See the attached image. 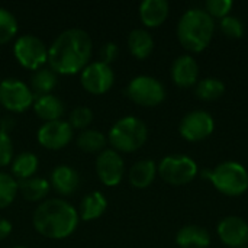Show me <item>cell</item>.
<instances>
[{
	"label": "cell",
	"mask_w": 248,
	"mask_h": 248,
	"mask_svg": "<svg viewBox=\"0 0 248 248\" xmlns=\"http://www.w3.org/2000/svg\"><path fill=\"white\" fill-rule=\"evenodd\" d=\"M92 46L90 35L80 28L61 32L48 48L49 68L64 76L83 71L92 57Z\"/></svg>",
	"instance_id": "cell-1"
},
{
	"label": "cell",
	"mask_w": 248,
	"mask_h": 248,
	"mask_svg": "<svg viewBox=\"0 0 248 248\" xmlns=\"http://www.w3.org/2000/svg\"><path fill=\"white\" fill-rule=\"evenodd\" d=\"M78 212L64 199H46L33 212V227L36 232L49 240L70 237L78 227Z\"/></svg>",
	"instance_id": "cell-2"
},
{
	"label": "cell",
	"mask_w": 248,
	"mask_h": 248,
	"mask_svg": "<svg viewBox=\"0 0 248 248\" xmlns=\"http://www.w3.org/2000/svg\"><path fill=\"white\" fill-rule=\"evenodd\" d=\"M214 19L202 7L186 10L177 23V38L182 46L190 52H202L214 38Z\"/></svg>",
	"instance_id": "cell-3"
},
{
	"label": "cell",
	"mask_w": 248,
	"mask_h": 248,
	"mask_svg": "<svg viewBox=\"0 0 248 248\" xmlns=\"http://www.w3.org/2000/svg\"><path fill=\"white\" fill-rule=\"evenodd\" d=\"M202 176L209 179L214 187L225 196L237 198L248 190L247 169L237 161H224L214 170H205Z\"/></svg>",
	"instance_id": "cell-4"
},
{
	"label": "cell",
	"mask_w": 248,
	"mask_h": 248,
	"mask_svg": "<svg viewBox=\"0 0 248 248\" xmlns=\"http://www.w3.org/2000/svg\"><path fill=\"white\" fill-rule=\"evenodd\" d=\"M147 125L135 116H125L116 121L108 135L110 145L118 153H134L147 142Z\"/></svg>",
	"instance_id": "cell-5"
},
{
	"label": "cell",
	"mask_w": 248,
	"mask_h": 248,
	"mask_svg": "<svg viewBox=\"0 0 248 248\" xmlns=\"http://www.w3.org/2000/svg\"><path fill=\"white\" fill-rule=\"evenodd\" d=\"M157 173L166 183L171 186H185L195 180L199 170L193 158L187 155L174 154L167 155L160 161Z\"/></svg>",
	"instance_id": "cell-6"
},
{
	"label": "cell",
	"mask_w": 248,
	"mask_h": 248,
	"mask_svg": "<svg viewBox=\"0 0 248 248\" xmlns=\"http://www.w3.org/2000/svg\"><path fill=\"white\" fill-rule=\"evenodd\" d=\"M126 96L137 105L153 108L164 102L166 89L160 80L151 76H137L126 86Z\"/></svg>",
	"instance_id": "cell-7"
},
{
	"label": "cell",
	"mask_w": 248,
	"mask_h": 248,
	"mask_svg": "<svg viewBox=\"0 0 248 248\" xmlns=\"http://www.w3.org/2000/svg\"><path fill=\"white\" fill-rule=\"evenodd\" d=\"M13 52L22 67L33 71L44 67V64L48 61V49L45 44L38 36L31 33L22 35L16 39Z\"/></svg>",
	"instance_id": "cell-8"
},
{
	"label": "cell",
	"mask_w": 248,
	"mask_h": 248,
	"mask_svg": "<svg viewBox=\"0 0 248 248\" xmlns=\"http://www.w3.org/2000/svg\"><path fill=\"white\" fill-rule=\"evenodd\" d=\"M35 102V96L28 84L17 78L0 81V105L10 112H23Z\"/></svg>",
	"instance_id": "cell-9"
},
{
	"label": "cell",
	"mask_w": 248,
	"mask_h": 248,
	"mask_svg": "<svg viewBox=\"0 0 248 248\" xmlns=\"http://www.w3.org/2000/svg\"><path fill=\"white\" fill-rule=\"evenodd\" d=\"M215 129V121L212 115L206 110H192L186 113L179 125L180 135L190 141V142H199L206 140L212 135Z\"/></svg>",
	"instance_id": "cell-10"
},
{
	"label": "cell",
	"mask_w": 248,
	"mask_h": 248,
	"mask_svg": "<svg viewBox=\"0 0 248 248\" xmlns=\"http://www.w3.org/2000/svg\"><path fill=\"white\" fill-rule=\"evenodd\" d=\"M80 81L86 92L92 94H103L113 86L115 73L110 65L102 61H93L83 68Z\"/></svg>",
	"instance_id": "cell-11"
},
{
	"label": "cell",
	"mask_w": 248,
	"mask_h": 248,
	"mask_svg": "<svg viewBox=\"0 0 248 248\" xmlns=\"http://www.w3.org/2000/svg\"><path fill=\"white\" fill-rule=\"evenodd\" d=\"M96 173L100 182L106 186H118L125 174V163L113 148L103 150L96 158Z\"/></svg>",
	"instance_id": "cell-12"
},
{
	"label": "cell",
	"mask_w": 248,
	"mask_h": 248,
	"mask_svg": "<svg viewBox=\"0 0 248 248\" xmlns=\"http://www.w3.org/2000/svg\"><path fill=\"white\" fill-rule=\"evenodd\" d=\"M38 142L48 150H60L64 148L73 138V128L68 122L58 119L45 122L38 129Z\"/></svg>",
	"instance_id": "cell-13"
},
{
	"label": "cell",
	"mask_w": 248,
	"mask_h": 248,
	"mask_svg": "<svg viewBox=\"0 0 248 248\" xmlns=\"http://www.w3.org/2000/svg\"><path fill=\"white\" fill-rule=\"evenodd\" d=\"M217 232L227 247L241 248L248 244V224L240 217L231 215L221 219Z\"/></svg>",
	"instance_id": "cell-14"
},
{
	"label": "cell",
	"mask_w": 248,
	"mask_h": 248,
	"mask_svg": "<svg viewBox=\"0 0 248 248\" xmlns=\"http://www.w3.org/2000/svg\"><path fill=\"white\" fill-rule=\"evenodd\" d=\"M171 78L179 87H192L199 81V65L192 55H180L171 65Z\"/></svg>",
	"instance_id": "cell-15"
},
{
	"label": "cell",
	"mask_w": 248,
	"mask_h": 248,
	"mask_svg": "<svg viewBox=\"0 0 248 248\" xmlns=\"http://www.w3.org/2000/svg\"><path fill=\"white\" fill-rule=\"evenodd\" d=\"M49 185L57 193L62 196H68L78 189L80 176L77 170H74L70 166H57L51 173Z\"/></svg>",
	"instance_id": "cell-16"
},
{
	"label": "cell",
	"mask_w": 248,
	"mask_h": 248,
	"mask_svg": "<svg viewBox=\"0 0 248 248\" xmlns=\"http://www.w3.org/2000/svg\"><path fill=\"white\" fill-rule=\"evenodd\" d=\"M169 13L170 6L166 0H144L140 4V19L147 28L161 26Z\"/></svg>",
	"instance_id": "cell-17"
},
{
	"label": "cell",
	"mask_w": 248,
	"mask_h": 248,
	"mask_svg": "<svg viewBox=\"0 0 248 248\" xmlns=\"http://www.w3.org/2000/svg\"><path fill=\"white\" fill-rule=\"evenodd\" d=\"M176 244L180 248H208L211 234L199 225H186L176 234Z\"/></svg>",
	"instance_id": "cell-18"
},
{
	"label": "cell",
	"mask_w": 248,
	"mask_h": 248,
	"mask_svg": "<svg viewBox=\"0 0 248 248\" xmlns=\"http://www.w3.org/2000/svg\"><path fill=\"white\" fill-rule=\"evenodd\" d=\"M32 106H33L35 113L45 122L61 119V116L64 115V110H65L62 100L60 97H57L55 94L39 96L35 99Z\"/></svg>",
	"instance_id": "cell-19"
},
{
	"label": "cell",
	"mask_w": 248,
	"mask_h": 248,
	"mask_svg": "<svg viewBox=\"0 0 248 248\" xmlns=\"http://www.w3.org/2000/svg\"><path fill=\"white\" fill-rule=\"evenodd\" d=\"M157 176V166L153 160H141L137 161L129 169V183L135 189H147L151 186Z\"/></svg>",
	"instance_id": "cell-20"
},
{
	"label": "cell",
	"mask_w": 248,
	"mask_h": 248,
	"mask_svg": "<svg viewBox=\"0 0 248 248\" xmlns=\"http://www.w3.org/2000/svg\"><path fill=\"white\" fill-rule=\"evenodd\" d=\"M49 182L42 177H31L17 182V192L23 196V199L29 202H44V199L49 193Z\"/></svg>",
	"instance_id": "cell-21"
},
{
	"label": "cell",
	"mask_w": 248,
	"mask_h": 248,
	"mask_svg": "<svg viewBox=\"0 0 248 248\" xmlns=\"http://www.w3.org/2000/svg\"><path fill=\"white\" fill-rule=\"evenodd\" d=\"M128 46H129L131 54L135 58L144 60L153 52L154 39H153V36H151V33L148 31L137 28V29L131 31V33L128 36Z\"/></svg>",
	"instance_id": "cell-22"
},
{
	"label": "cell",
	"mask_w": 248,
	"mask_h": 248,
	"mask_svg": "<svg viewBox=\"0 0 248 248\" xmlns=\"http://www.w3.org/2000/svg\"><path fill=\"white\" fill-rule=\"evenodd\" d=\"M108 208V202L105 196L100 192H90L87 193L81 203H80V212L78 217L83 221H93L100 218Z\"/></svg>",
	"instance_id": "cell-23"
},
{
	"label": "cell",
	"mask_w": 248,
	"mask_h": 248,
	"mask_svg": "<svg viewBox=\"0 0 248 248\" xmlns=\"http://www.w3.org/2000/svg\"><path fill=\"white\" fill-rule=\"evenodd\" d=\"M57 74L48 67H41L36 71H33V74L31 76V90L33 93V96L39 97V96H45V94H51V92L57 87Z\"/></svg>",
	"instance_id": "cell-24"
},
{
	"label": "cell",
	"mask_w": 248,
	"mask_h": 248,
	"mask_svg": "<svg viewBox=\"0 0 248 248\" xmlns=\"http://www.w3.org/2000/svg\"><path fill=\"white\" fill-rule=\"evenodd\" d=\"M38 170V157L33 153L23 151L12 160V174L19 180L31 179Z\"/></svg>",
	"instance_id": "cell-25"
},
{
	"label": "cell",
	"mask_w": 248,
	"mask_h": 248,
	"mask_svg": "<svg viewBox=\"0 0 248 248\" xmlns=\"http://www.w3.org/2000/svg\"><path fill=\"white\" fill-rule=\"evenodd\" d=\"M77 147L81 148L84 153L89 154H96L102 153L105 150V145L108 142V138L96 129H84L78 134L77 140Z\"/></svg>",
	"instance_id": "cell-26"
},
{
	"label": "cell",
	"mask_w": 248,
	"mask_h": 248,
	"mask_svg": "<svg viewBox=\"0 0 248 248\" xmlns=\"http://www.w3.org/2000/svg\"><path fill=\"white\" fill-rule=\"evenodd\" d=\"M195 93L201 100L212 102V100L219 99L225 93V84L222 80L217 77H206L196 83Z\"/></svg>",
	"instance_id": "cell-27"
},
{
	"label": "cell",
	"mask_w": 248,
	"mask_h": 248,
	"mask_svg": "<svg viewBox=\"0 0 248 248\" xmlns=\"http://www.w3.org/2000/svg\"><path fill=\"white\" fill-rule=\"evenodd\" d=\"M17 182L13 176L0 171V209L12 205L17 195Z\"/></svg>",
	"instance_id": "cell-28"
},
{
	"label": "cell",
	"mask_w": 248,
	"mask_h": 248,
	"mask_svg": "<svg viewBox=\"0 0 248 248\" xmlns=\"http://www.w3.org/2000/svg\"><path fill=\"white\" fill-rule=\"evenodd\" d=\"M17 32V20L12 12L0 7V45L7 44Z\"/></svg>",
	"instance_id": "cell-29"
},
{
	"label": "cell",
	"mask_w": 248,
	"mask_h": 248,
	"mask_svg": "<svg viewBox=\"0 0 248 248\" xmlns=\"http://www.w3.org/2000/svg\"><path fill=\"white\" fill-rule=\"evenodd\" d=\"M93 122V110L87 106H77L71 110L68 124L74 129H87Z\"/></svg>",
	"instance_id": "cell-30"
},
{
	"label": "cell",
	"mask_w": 248,
	"mask_h": 248,
	"mask_svg": "<svg viewBox=\"0 0 248 248\" xmlns=\"http://www.w3.org/2000/svg\"><path fill=\"white\" fill-rule=\"evenodd\" d=\"M219 28L222 31V33L228 38H232V39H240L243 38L244 32H246V28H244V23L241 19L235 17V16H225L224 19H221L219 22Z\"/></svg>",
	"instance_id": "cell-31"
},
{
	"label": "cell",
	"mask_w": 248,
	"mask_h": 248,
	"mask_svg": "<svg viewBox=\"0 0 248 248\" xmlns=\"http://www.w3.org/2000/svg\"><path fill=\"white\" fill-rule=\"evenodd\" d=\"M232 6H234L232 0H208L205 3V10L212 19L214 17L224 19L225 16L230 15Z\"/></svg>",
	"instance_id": "cell-32"
},
{
	"label": "cell",
	"mask_w": 248,
	"mask_h": 248,
	"mask_svg": "<svg viewBox=\"0 0 248 248\" xmlns=\"http://www.w3.org/2000/svg\"><path fill=\"white\" fill-rule=\"evenodd\" d=\"M13 158V144L10 135L0 129V167L7 166Z\"/></svg>",
	"instance_id": "cell-33"
},
{
	"label": "cell",
	"mask_w": 248,
	"mask_h": 248,
	"mask_svg": "<svg viewBox=\"0 0 248 248\" xmlns=\"http://www.w3.org/2000/svg\"><path fill=\"white\" fill-rule=\"evenodd\" d=\"M118 54H119L118 45L115 42H106L100 48V61L110 65V62H113L118 58Z\"/></svg>",
	"instance_id": "cell-34"
},
{
	"label": "cell",
	"mask_w": 248,
	"mask_h": 248,
	"mask_svg": "<svg viewBox=\"0 0 248 248\" xmlns=\"http://www.w3.org/2000/svg\"><path fill=\"white\" fill-rule=\"evenodd\" d=\"M12 232V224L4 219V218H0V240H4L10 235Z\"/></svg>",
	"instance_id": "cell-35"
},
{
	"label": "cell",
	"mask_w": 248,
	"mask_h": 248,
	"mask_svg": "<svg viewBox=\"0 0 248 248\" xmlns=\"http://www.w3.org/2000/svg\"><path fill=\"white\" fill-rule=\"evenodd\" d=\"M13 248H26V247H22V246H16V247H13Z\"/></svg>",
	"instance_id": "cell-36"
},
{
	"label": "cell",
	"mask_w": 248,
	"mask_h": 248,
	"mask_svg": "<svg viewBox=\"0 0 248 248\" xmlns=\"http://www.w3.org/2000/svg\"><path fill=\"white\" fill-rule=\"evenodd\" d=\"M241 248H248V246H246V247H241Z\"/></svg>",
	"instance_id": "cell-37"
}]
</instances>
